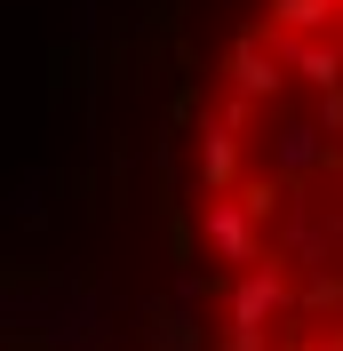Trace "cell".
Returning <instances> with one entry per match:
<instances>
[{
    "mask_svg": "<svg viewBox=\"0 0 343 351\" xmlns=\"http://www.w3.org/2000/svg\"><path fill=\"white\" fill-rule=\"evenodd\" d=\"M200 351H343V0H239L184 144Z\"/></svg>",
    "mask_w": 343,
    "mask_h": 351,
    "instance_id": "1",
    "label": "cell"
}]
</instances>
